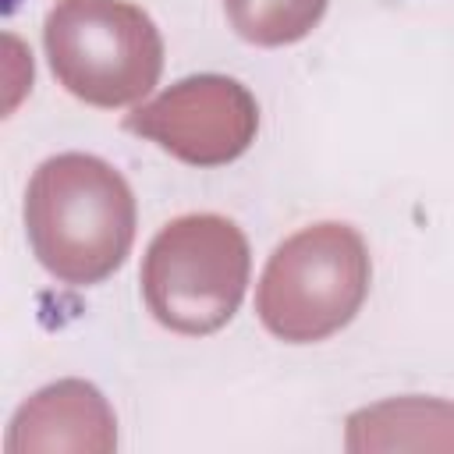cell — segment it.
<instances>
[{
    "mask_svg": "<svg viewBox=\"0 0 454 454\" xmlns=\"http://www.w3.org/2000/svg\"><path fill=\"white\" fill-rule=\"evenodd\" d=\"M25 231L46 273L74 287L99 284L135 241V195L106 160L60 153L28 181Z\"/></svg>",
    "mask_w": 454,
    "mask_h": 454,
    "instance_id": "cell-1",
    "label": "cell"
},
{
    "mask_svg": "<svg viewBox=\"0 0 454 454\" xmlns=\"http://www.w3.org/2000/svg\"><path fill=\"white\" fill-rule=\"evenodd\" d=\"M369 248L348 223L326 220L284 238L255 291L262 326L287 344H312L355 319L369 294Z\"/></svg>",
    "mask_w": 454,
    "mask_h": 454,
    "instance_id": "cell-2",
    "label": "cell"
},
{
    "mask_svg": "<svg viewBox=\"0 0 454 454\" xmlns=\"http://www.w3.org/2000/svg\"><path fill=\"white\" fill-rule=\"evenodd\" d=\"M248 238L216 213H188L156 231L142 259V298L174 333L202 337L231 323L248 287Z\"/></svg>",
    "mask_w": 454,
    "mask_h": 454,
    "instance_id": "cell-3",
    "label": "cell"
},
{
    "mask_svg": "<svg viewBox=\"0 0 454 454\" xmlns=\"http://www.w3.org/2000/svg\"><path fill=\"white\" fill-rule=\"evenodd\" d=\"M43 46L57 82L92 106L138 103L163 71V35L128 0H57Z\"/></svg>",
    "mask_w": 454,
    "mask_h": 454,
    "instance_id": "cell-4",
    "label": "cell"
},
{
    "mask_svg": "<svg viewBox=\"0 0 454 454\" xmlns=\"http://www.w3.org/2000/svg\"><path fill=\"white\" fill-rule=\"evenodd\" d=\"M124 128L192 167L238 160L259 128L255 96L227 74H192L135 106Z\"/></svg>",
    "mask_w": 454,
    "mask_h": 454,
    "instance_id": "cell-5",
    "label": "cell"
},
{
    "mask_svg": "<svg viewBox=\"0 0 454 454\" xmlns=\"http://www.w3.org/2000/svg\"><path fill=\"white\" fill-rule=\"evenodd\" d=\"M117 419L85 380H57L35 390L11 419L4 454H114Z\"/></svg>",
    "mask_w": 454,
    "mask_h": 454,
    "instance_id": "cell-6",
    "label": "cell"
},
{
    "mask_svg": "<svg viewBox=\"0 0 454 454\" xmlns=\"http://www.w3.org/2000/svg\"><path fill=\"white\" fill-rule=\"evenodd\" d=\"M351 454H454V401L390 397L348 419Z\"/></svg>",
    "mask_w": 454,
    "mask_h": 454,
    "instance_id": "cell-7",
    "label": "cell"
},
{
    "mask_svg": "<svg viewBox=\"0 0 454 454\" xmlns=\"http://www.w3.org/2000/svg\"><path fill=\"white\" fill-rule=\"evenodd\" d=\"M330 0H223L234 32L255 46H287L305 39Z\"/></svg>",
    "mask_w": 454,
    "mask_h": 454,
    "instance_id": "cell-8",
    "label": "cell"
}]
</instances>
